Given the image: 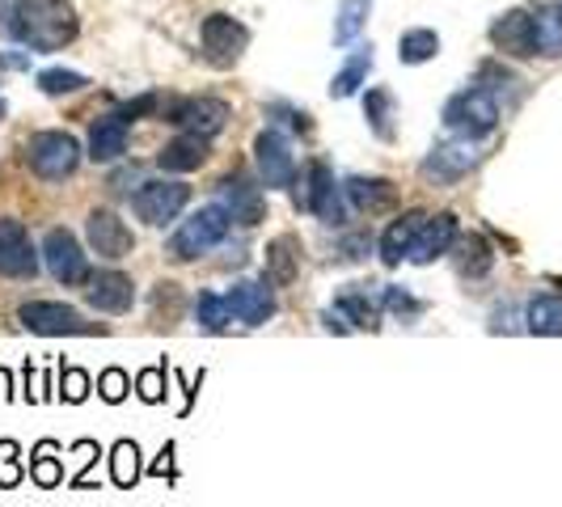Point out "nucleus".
Returning <instances> with one entry per match:
<instances>
[{
    "mask_svg": "<svg viewBox=\"0 0 562 507\" xmlns=\"http://www.w3.org/2000/svg\"><path fill=\"white\" fill-rule=\"evenodd\" d=\"M9 34L30 52H64L77 38L72 0H18L9 13Z\"/></svg>",
    "mask_w": 562,
    "mask_h": 507,
    "instance_id": "f257e3e1",
    "label": "nucleus"
},
{
    "mask_svg": "<svg viewBox=\"0 0 562 507\" xmlns=\"http://www.w3.org/2000/svg\"><path fill=\"white\" fill-rule=\"evenodd\" d=\"M296 187V207L313 212L322 225H347V203H342V187L335 182V173L326 161H310Z\"/></svg>",
    "mask_w": 562,
    "mask_h": 507,
    "instance_id": "f03ea898",
    "label": "nucleus"
},
{
    "mask_svg": "<svg viewBox=\"0 0 562 507\" xmlns=\"http://www.w3.org/2000/svg\"><path fill=\"white\" fill-rule=\"evenodd\" d=\"M228 212L221 203H207V207H199L195 216L187 221V225L173 233V241H169V258H178V262H191V258H203L207 250H216L221 241L228 237Z\"/></svg>",
    "mask_w": 562,
    "mask_h": 507,
    "instance_id": "7ed1b4c3",
    "label": "nucleus"
},
{
    "mask_svg": "<svg viewBox=\"0 0 562 507\" xmlns=\"http://www.w3.org/2000/svg\"><path fill=\"white\" fill-rule=\"evenodd\" d=\"M26 161L43 182H64L81 166V144L68 132H34L26 144Z\"/></svg>",
    "mask_w": 562,
    "mask_h": 507,
    "instance_id": "20e7f679",
    "label": "nucleus"
},
{
    "mask_svg": "<svg viewBox=\"0 0 562 507\" xmlns=\"http://www.w3.org/2000/svg\"><path fill=\"white\" fill-rule=\"evenodd\" d=\"M495 123H499V102L482 84L457 93L449 106H445V127L457 132V136H465V140H479L486 132H495Z\"/></svg>",
    "mask_w": 562,
    "mask_h": 507,
    "instance_id": "39448f33",
    "label": "nucleus"
},
{
    "mask_svg": "<svg viewBox=\"0 0 562 507\" xmlns=\"http://www.w3.org/2000/svg\"><path fill=\"white\" fill-rule=\"evenodd\" d=\"M22 326L30 335H43V338H59V335H106V326L98 322H85L77 309L59 305V301H30L18 309Z\"/></svg>",
    "mask_w": 562,
    "mask_h": 507,
    "instance_id": "423d86ee",
    "label": "nucleus"
},
{
    "mask_svg": "<svg viewBox=\"0 0 562 507\" xmlns=\"http://www.w3.org/2000/svg\"><path fill=\"white\" fill-rule=\"evenodd\" d=\"M191 203V187L187 182H169V178H157V182H144L136 199H132V207H136V216H140L144 225H169V221H178V212Z\"/></svg>",
    "mask_w": 562,
    "mask_h": 507,
    "instance_id": "0eeeda50",
    "label": "nucleus"
},
{
    "mask_svg": "<svg viewBox=\"0 0 562 507\" xmlns=\"http://www.w3.org/2000/svg\"><path fill=\"white\" fill-rule=\"evenodd\" d=\"M246 47H250V30L241 26L237 18H228V13L203 18V56L212 59L216 68H233Z\"/></svg>",
    "mask_w": 562,
    "mask_h": 507,
    "instance_id": "6e6552de",
    "label": "nucleus"
},
{
    "mask_svg": "<svg viewBox=\"0 0 562 507\" xmlns=\"http://www.w3.org/2000/svg\"><path fill=\"white\" fill-rule=\"evenodd\" d=\"M43 258H47V271H52L64 288L89 283V258H85L81 241H77L68 228H52V233L43 237Z\"/></svg>",
    "mask_w": 562,
    "mask_h": 507,
    "instance_id": "1a4fd4ad",
    "label": "nucleus"
},
{
    "mask_svg": "<svg viewBox=\"0 0 562 507\" xmlns=\"http://www.w3.org/2000/svg\"><path fill=\"white\" fill-rule=\"evenodd\" d=\"M0 275L4 280H34L38 275V254L30 246V233L22 221H0Z\"/></svg>",
    "mask_w": 562,
    "mask_h": 507,
    "instance_id": "9d476101",
    "label": "nucleus"
},
{
    "mask_svg": "<svg viewBox=\"0 0 562 507\" xmlns=\"http://www.w3.org/2000/svg\"><path fill=\"white\" fill-rule=\"evenodd\" d=\"M254 161H258V173H262L267 191H280V187L296 182V157H292V148H288L280 132H262L254 140Z\"/></svg>",
    "mask_w": 562,
    "mask_h": 507,
    "instance_id": "9b49d317",
    "label": "nucleus"
},
{
    "mask_svg": "<svg viewBox=\"0 0 562 507\" xmlns=\"http://www.w3.org/2000/svg\"><path fill=\"white\" fill-rule=\"evenodd\" d=\"M169 123H178V127L191 132V136L212 140L216 132H225L228 106L221 98H187V102H173V106H169Z\"/></svg>",
    "mask_w": 562,
    "mask_h": 507,
    "instance_id": "f8f14e48",
    "label": "nucleus"
},
{
    "mask_svg": "<svg viewBox=\"0 0 562 507\" xmlns=\"http://www.w3.org/2000/svg\"><path fill=\"white\" fill-rule=\"evenodd\" d=\"M216 191H221V207L228 212V221L254 228L262 216H267V199H262V191L254 187L246 173H228V178H221Z\"/></svg>",
    "mask_w": 562,
    "mask_h": 507,
    "instance_id": "ddd939ff",
    "label": "nucleus"
},
{
    "mask_svg": "<svg viewBox=\"0 0 562 507\" xmlns=\"http://www.w3.org/2000/svg\"><path fill=\"white\" fill-rule=\"evenodd\" d=\"M85 233H89V246H93V254H98V258H111V262H119V258H127V254L136 250L132 228L123 225L114 212H106V207L89 212V225H85Z\"/></svg>",
    "mask_w": 562,
    "mask_h": 507,
    "instance_id": "4468645a",
    "label": "nucleus"
},
{
    "mask_svg": "<svg viewBox=\"0 0 562 507\" xmlns=\"http://www.w3.org/2000/svg\"><path fill=\"white\" fill-rule=\"evenodd\" d=\"M491 43L512 59H529L537 56V22L533 13L525 9H507L504 18L491 26Z\"/></svg>",
    "mask_w": 562,
    "mask_h": 507,
    "instance_id": "2eb2a0df",
    "label": "nucleus"
},
{
    "mask_svg": "<svg viewBox=\"0 0 562 507\" xmlns=\"http://www.w3.org/2000/svg\"><path fill=\"white\" fill-rule=\"evenodd\" d=\"M225 301H228V309H233V317L246 322V326H262V322L276 317V292H271L267 280L233 283V292H228Z\"/></svg>",
    "mask_w": 562,
    "mask_h": 507,
    "instance_id": "dca6fc26",
    "label": "nucleus"
},
{
    "mask_svg": "<svg viewBox=\"0 0 562 507\" xmlns=\"http://www.w3.org/2000/svg\"><path fill=\"white\" fill-rule=\"evenodd\" d=\"M479 166V153H474V144H440V148H431V157L423 161V178L427 182H440V187H449L457 178H465L470 169Z\"/></svg>",
    "mask_w": 562,
    "mask_h": 507,
    "instance_id": "f3484780",
    "label": "nucleus"
},
{
    "mask_svg": "<svg viewBox=\"0 0 562 507\" xmlns=\"http://www.w3.org/2000/svg\"><path fill=\"white\" fill-rule=\"evenodd\" d=\"M85 301L98 313H127L132 301H136V288H132L127 275H119V271H98V275H89V283H85Z\"/></svg>",
    "mask_w": 562,
    "mask_h": 507,
    "instance_id": "a211bd4d",
    "label": "nucleus"
},
{
    "mask_svg": "<svg viewBox=\"0 0 562 507\" xmlns=\"http://www.w3.org/2000/svg\"><path fill=\"white\" fill-rule=\"evenodd\" d=\"M452 241H457V216L452 212H440V216H427L419 228V237H415V246H411V262H419V267H427V262H436L440 254L452 250Z\"/></svg>",
    "mask_w": 562,
    "mask_h": 507,
    "instance_id": "6ab92c4d",
    "label": "nucleus"
},
{
    "mask_svg": "<svg viewBox=\"0 0 562 507\" xmlns=\"http://www.w3.org/2000/svg\"><path fill=\"white\" fill-rule=\"evenodd\" d=\"M127 132H132V119L123 111L98 119L93 132H89V157L102 161V166H106V161H119V157L127 153Z\"/></svg>",
    "mask_w": 562,
    "mask_h": 507,
    "instance_id": "aec40b11",
    "label": "nucleus"
},
{
    "mask_svg": "<svg viewBox=\"0 0 562 507\" xmlns=\"http://www.w3.org/2000/svg\"><path fill=\"white\" fill-rule=\"evenodd\" d=\"M301 275V237L280 233L271 246H267V267H262V280L271 288H288Z\"/></svg>",
    "mask_w": 562,
    "mask_h": 507,
    "instance_id": "412c9836",
    "label": "nucleus"
},
{
    "mask_svg": "<svg viewBox=\"0 0 562 507\" xmlns=\"http://www.w3.org/2000/svg\"><path fill=\"white\" fill-rule=\"evenodd\" d=\"M157 166L166 169V173H191V169L207 166V140L203 136H178V140H169L161 153H157Z\"/></svg>",
    "mask_w": 562,
    "mask_h": 507,
    "instance_id": "4be33fe9",
    "label": "nucleus"
},
{
    "mask_svg": "<svg viewBox=\"0 0 562 507\" xmlns=\"http://www.w3.org/2000/svg\"><path fill=\"white\" fill-rule=\"evenodd\" d=\"M452 267H457L461 280H482L495 267V254H491V246L482 241L479 233H470V237L452 241Z\"/></svg>",
    "mask_w": 562,
    "mask_h": 507,
    "instance_id": "5701e85b",
    "label": "nucleus"
},
{
    "mask_svg": "<svg viewBox=\"0 0 562 507\" xmlns=\"http://www.w3.org/2000/svg\"><path fill=\"white\" fill-rule=\"evenodd\" d=\"M423 221H427L423 212H406V216H397L394 225L385 228V237H381V262H385V267H397V262L411 254Z\"/></svg>",
    "mask_w": 562,
    "mask_h": 507,
    "instance_id": "b1692460",
    "label": "nucleus"
},
{
    "mask_svg": "<svg viewBox=\"0 0 562 507\" xmlns=\"http://www.w3.org/2000/svg\"><path fill=\"white\" fill-rule=\"evenodd\" d=\"M335 313L347 322V326H356V330H376V326H381V305L368 296L364 288H347V292H338Z\"/></svg>",
    "mask_w": 562,
    "mask_h": 507,
    "instance_id": "393cba45",
    "label": "nucleus"
},
{
    "mask_svg": "<svg viewBox=\"0 0 562 507\" xmlns=\"http://www.w3.org/2000/svg\"><path fill=\"white\" fill-rule=\"evenodd\" d=\"M342 195L351 199L360 212H381V207H390L397 199L394 182H385V178H347V187H342Z\"/></svg>",
    "mask_w": 562,
    "mask_h": 507,
    "instance_id": "a878e982",
    "label": "nucleus"
},
{
    "mask_svg": "<svg viewBox=\"0 0 562 507\" xmlns=\"http://www.w3.org/2000/svg\"><path fill=\"white\" fill-rule=\"evenodd\" d=\"M364 119L381 140H394V93H390V89H368Z\"/></svg>",
    "mask_w": 562,
    "mask_h": 507,
    "instance_id": "bb28decb",
    "label": "nucleus"
},
{
    "mask_svg": "<svg viewBox=\"0 0 562 507\" xmlns=\"http://www.w3.org/2000/svg\"><path fill=\"white\" fill-rule=\"evenodd\" d=\"M436 52H440V34L436 30H406L397 38V59L402 64H427Z\"/></svg>",
    "mask_w": 562,
    "mask_h": 507,
    "instance_id": "cd10ccee",
    "label": "nucleus"
},
{
    "mask_svg": "<svg viewBox=\"0 0 562 507\" xmlns=\"http://www.w3.org/2000/svg\"><path fill=\"white\" fill-rule=\"evenodd\" d=\"M529 330L546 338L562 335V296H537L529 305Z\"/></svg>",
    "mask_w": 562,
    "mask_h": 507,
    "instance_id": "c85d7f7f",
    "label": "nucleus"
},
{
    "mask_svg": "<svg viewBox=\"0 0 562 507\" xmlns=\"http://www.w3.org/2000/svg\"><path fill=\"white\" fill-rule=\"evenodd\" d=\"M368 13H372V0H342L338 4V22H335V43H356V34L364 30Z\"/></svg>",
    "mask_w": 562,
    "mask_h": 507,
    "instance_id": "c756f323",
    "label": "nucleus"
},
{
    "mask_svg": "<svg viewBox=\"0 0 562 507\" xmlns=\"http://www.w3.org/2000/svg\"><path fill=\"white\" fill-rule=\"evenodd\" d=\"M368 68H372V47H364V52H356V56L347 59V68L330 81V93H335V98H351V93L364 84Z\"/></svg>",
    "mask_w": 562,
    "mask_h": 507,
    "instance_id": "7c9ffc66",
    "label": "nucleus"
},
{
    "mask_svg": "<svg viewBox=\"0 0 562 507\" xmlns=\"http://www.w3.org/2000/svg\"><path fill=\"white\" fill-rule=\"evenodd\" d=\"M537 56H562V9H546L537 13Z\"/></svg>",
    "mask_w": 562,
    "mask_h": 507,
    "instance_id": "2f4dec72",
    "label": "nucleus"
},
{
    "mask_svg": "<svg viewBox=\"0 0 562 507\" xmlns=\"http://www.w3.org/2000/svg\"><path fill=\"white\" fill-rule=\"evenodd\" d=\"M195 317L203 330H212V335H221L228 326V317H233V309H228L225 296H216V292H199L195 296Z\"/></svg>",
    "mask_w": 562,
    "mask_h": 507,
    "instance_id": "473e14b6",
    "label": "nucleus"
},
{
    "mask_svg": "<svg viewBox=\"0 0 562 507\" xmlns=\"http://www.w3.org/2000/svg\"><path fill=\"white\" fill-rule=\"evenodd\" d=\"M136 457H140V449L132 444V440H119L111 452V474H114V486H136V478H140V465H136Z\"/></svg>",
    "mask_w": 562,
    "mask_h": 507,
    "instance_id": "72a5a7b5",
    "label": "nucleus"
},
{
    "mask_svg": "<svg viewBox=\"0 0 562 507\" xmlns=\"http://www.w3.org/2000/svg\"><path fill=\"white\" fill-rule=\"evenodd\" d=\"M85 77L81 72H68V68H47V72H38V89L43 93H52V98H59V93H77V89H85Z\"/></svg>",
    "mask_w": 562,
    "mask_h": 507,
    "instance_id": "f704fd0d",
    "label": "nucleus"
},
{
    "mask_svg": "<svg viewBox=\"0 0 562 507\" xmlns=\"http://www.w3.org/2000/svg\"><path fill=\"white\" fill-rule=\"evenodd\" d=\"M52 452H56V444H38V452H34L30 478L38 482V486H59V478H64V470H59V461Z\"/></svg>",
    "mask_w": 562,
    "mask_h": 507,
    "instance_id": "c9c22d12",
    "label": "nucleus"
},
{
    "mask_svg": "<svg viewBox=\"0 0 562 507\" xmlns=\"http://www.w3.org/2000/svg\"><path fill=\"white\" fill-rule=\"evenodd\" d=\"M385 309L402 322H415V317H423V301H415L406 288H385Z\"/></svg>",
    "mask_w": 562,
    "mask_h": 507,
    "instance_id": "e433bc0d",
    "label": "nucleus"
},
{
    "mask_svg": "<svg viewBox=\"0 0 562 507\" xmlns=\"http://www.w3.org/2000/svg\"><path fill=\"white\" fill-rule=\"evenodd\" d=\"M127 385H132V381H127V372H123V368H106V372H102V381H98V394L114 406V402H123V397H127Z\"/></svg>",
    "mask_w": 562,
    "mask_h": 507,
    "instance_id": "4c0bfd02",
    "label": "nucleus"
},
{
    "mask_svg": "<svg viewBox=\"0 0 562 507\" xmlns=\"http://www.w3.org/2000/svg\"><path fill=\"white\" fill-rule=\"evenodd\" d=\"M136 390H140L144 402H161V397H166V372H161V368H148V372H140Z\"/></svg>",
    "mask_w": 562,
    "mask_h": 507,
    "instance_id": "58836bf2",
    "label": "nucleus"
},
{
    "mask_svg": "<svg viewBox=\"0 0 562 507\" xmlns=\"http://www.w3.org/2000/svg\"><path fill=\"white\" fill-rule=\"evenodd\" d=\"M59 394H64V402H72V406L85 402V397H89V376H85L81 368H68V372H64V390H59Z\"/></svg>",
    "mask_w": 562,
    "mask_h": 507,
    "instance_id": "ea45409f",
    "label": "nucleus"
},
{
    "mask_svg": "<svg viewBox=\"0 0 562 507\" xmlns=\"http://www.w3.org/2000/svg\"><path fill=\"white\" fill-rule=\"evenodd\" d=\"M364 250H368L364 237H351V241L342 246V258H351V262H356V258H364Z\"/></svg>",
    "mask_w": 562,
    "mask_h": 507,
    "instance_id": "a19ab883",
    "label": "nucleus"
},
{
    "mask_svg": "<svg viewBox=\"0 0 562 507\" xmlns=\"http://www.w3.org/2000/svg\"><path fill=\"white\" fill-rule=\"evenodd\" d=\"M4 111H9V106H4V98H0V119H4Z\"/></svg>",
    "mask_w": 562,
    "mask_h": 507,
    "instance_id": "79ce46f5",
    "label": "nucleus"
},
{
    "mask_svg": "<svg viewBox=\"0 0 562 507\" xmlns=\"http://www.w3.org/2000/svg\"><path fill=\"white\" fill-rule=\"evenodd\" d=\"M559 9H562V0H559Z\"/></svg>",
    "mask_w": 562,
    "mask_h": 507,
    "instance_id": "37998d69",
    "label": "nucleus"
}]
</instances>
